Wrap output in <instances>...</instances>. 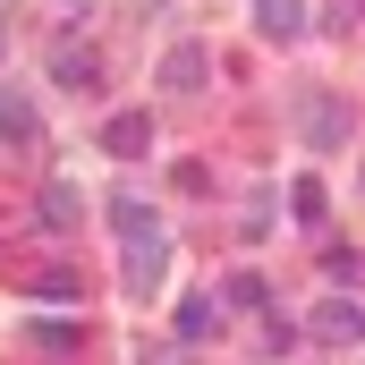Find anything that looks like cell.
<instances>
[{"label":"cell","mask_w":365,"mask_h":365,"mask_svg":"<svg viewBox=\"0 0 365 365\" xmlns=\"http://www.w3.org/2000/svg\"><path fill=\"white\" fill-rule=\"evenodd\" d=\"M119 272H128V289H136V297H145V289H162V272H170V238H162V230H136Z\"/></svg>","instance_id":"cell-1"},{"label":"cell","mask_w":365,"mask_h":365,"mask_svg":"<svg viewBox=\"0 0 365 365\" xmlns=\"http://www.w3.org/2000/svg\"><path fill=\"white\" fill-rule=\"evenodd\" d=\"M0 128H9V136H34V110H26L17 93H0Z\"/></svg>","instance_id":"cell-13"},{"label":"cell","mask_w":365,"mask_h":365,"mask_svg":"<svg viewBox=\"0 0 365 365\" xmlns=\"http://www.w3.org/2000/svg\"><path fill=\"white\" fill-rule=\"evenodd\" d=\"M102 145H110L119 162H136V153H153V119H145V110H119V119L102 128Z\"/></svg>","instance_id":"cell-2"},{"label":"cell","mask_w":365,"mask_h":365,"mask_svg":"<svg viewBox=\"0 0 365 365\" xmlns=\"http://www.w3.org/2000/svg\"><path fill=\"white\" fill-rule=\"evenodd\" d=\"M323 204H331L323 179H297V187H289V212H297V221H323Z\"/></svg>","instance_id":"cell-12"},{"label":"cell","mask_w":365,"mask_h":365,"mask_svg":"<svg viewBox=\"0 0 365 365\" xmlns=\"http://www.w3.org/2000/svg\"><path fill=\"white\" fill-rule=\"evenodd\" d=\"M51 77H60V86H102V60H93L86 43H60V51H51Z\"/></svg>","instance_id":"cell-4"},{"label":"cell","mask_w":365,"mask_h":365,"mask_svg":"<svg viewBox=\"0 0 365 365\" xmlns=\"http://www.w3.org/2000/svg\"><path fill=\"white\" fill-rule=\"evenodd\" d=\"M204 68H212V60H204L195 43H179V51L162 60V86H170V93H195V86H204Z\"/></svg>","instance_id":"cell-5"},{"label":"cell","mask_w":365,"mask_h":365,"mask_svg":"<svg viewBox=\"0 0 365 365\" xmlns=\"http://www.w3.org/2000/svg\"><path fill=\"white\" fill-rule=\"evenodd\" d=\"M26 340H34V349H43V357H77V340H86V331H77V323H60V314H51V323H34V331H26Z\"/></svg>","instance_id":"cell-7"},{"label":"cell","mask_w":365,"mask_h":365,"mask_svg":"<svg viewBox=\"0 0 365 365\" xmlns=\"http://www.w3.org/2000/svg\"><path fill=\"white\" fill-rule=\"evenodd\" d=\"M314 331H323V340H357V331H365V314H357V306H340V297H331V306L314 314Z\"/></svg>","instance_id":"cell-9"},{"label":"cell","mask_w":365,"mask_h":365,"mask_svg":"<svg viewBox=\"0 0 365 365\" xmlns=\"http://www.w3.org/2000/svg\"><path fill=\"white\" fill-rule=\"evenodd\" d=\"M212 323H221V297H187L179 306V340H204Z\"/></svg>","instance_id":"cell-10"},{"label":"cell","mask_w":365,"mask_h":365,"mask_svg":"<svg viewBox=\"0 0 365 365\" xmlns=\"http://www.w3.org/2000/svg\"><path fill=\"white\" fill-rule=\"evenodd\" d=\"M255 34H264V43L306 34V0H255Z\"/></svg>","instance_id":"cell-3"},{"label":"cell","mask_w":365,"mask_h":365,"mask_svg":"<svg viewBox=\"0 0 365 365\" xmlns=\"http://www.w3.org/2000/svg\"><path fill=\"white\" fill-rule=\"evenodd\" d=\"M306 136H314V145L349 136V110H340V102H306Z\"/></svg>","instance_id":"cell-8"},{"label":"cell","mask_w":365,"mask_h":365,"mask_svg":"<svg viewBox=\"0 0 365 365\" xmlns=\"http://www.w3.org/2000/svg\"><path fill=\"white\" fill-rule=\"evenodd\" d=\"M110 212H119V230H128V238H136V230H162V221L145 212V195H136V187H119V195H110Z\"/></svg>","instance_id":"cell-11"},{"label":"cell","mask_w":365,"mask_h":365,"mask_svg":"<svg viewBox=\"0 0 365 365\" xmlns=\"http://www.w3.org/2000/svg\"><path fill=\"white\" fill-rule=\"evenodd\" d=\"M43 221H51V230H77V221H86V195H77L68 179H51L43 187Z\"/></svg>","instance_id":"cell-6"},{"label":"cell","mask_w":365,"mask_h":365,"mask_svg":"<svg viewBox=\"0 0 365 365\" xmlns=\"http://www.w3.org/2000/svg\"><path fill=\"white\" fill-rule=\"evenodd\" d=\"M34 289H43V297H77V272H60V264H51V272H34Z\"/></svg>","instance_id":"cell-14"},{"label":"cell","mask_w":365,"mask_h":365,"mask_svg":"<svg viewBox=\"0 0 365 365\" xmlns=\"http://www.w3.org/2000/svg\"><path fill=\"white\" fill-rule=\"evenodd\" d=\"M357 340H365V331H357Z\"/></svg>","instance_id":"cell-15"}]
</instances>
